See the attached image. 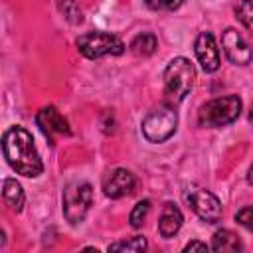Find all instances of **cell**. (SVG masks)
<instances>
[{
	"label": "cell",
	"mask_w": 253,
	"mask_h": 253,
	"mask_svg": "<svg viewBox=\"0 0 253 253\" xmlns=\"http://www.w3.org/2000/svg\"><path fill=\"white\" fill-rule=\"evenodd\" d=\"M2 152L12 170L26 178H36L43 172V162L38 154L32 134L22 126H10L2 136Z\"/></svg>",
	"instance_id": "obj_1"
},
{
	"label": "cell",
	"mask_w": 253,
	"mask_h": 253,
	"mask_svg": "<svg viewBox=\"0 0 253 253\" xmlns=\"http://www.w3.org/2000/svg\"><path fill=\"white\" fill-rule=\"evenodd\" d=\"M164 93L168 105H178L190 93L196 81L194 63L186 57H174L164 69Z\"/></svg>",
	"instance_id": "obj_2"
},
{
	"label": "cell",
	"mask_w": 253,
	"mask_h": 253,
	"mask_svg": "<svg viewBox=\"0 0 253 253\" xmlns=\"http://www.w3.org/2000/svg\"><path fill=\"white\" fill-rule=\"evenodd\" d=\"M241 107L243 103L237 95L215 97L200 107L198 123L200 126H206V128H217V126L231 125L241 115Z\"/></svg>",
	"instance_id": "obj_3"
},
{
	"label": "cell",
	"mask_w": 253,
	"mask_h": 253,
	"mask_svg": "<svg viewBox=\"0 0 253 253\" xmlns=\"http://www.w3.org/2000/svg\"><path fill=\"white\" fill-rule=\"evenodd\" d=\"M178 126V115L172 105H158L142 119V136L148 142L168 140Z\"/></svg>",
	"instance_id": "obj_4"
},
{
	"label": "cell",
	"mask_w": 253,
	"mask_h": 253,
	"mask_svg": "<svg viewBox=\"0 0 253 253\" xmlns=\"http://www.w3.org/2000/svg\"><path fill=\"white\" fill-rule=\"evenodd\" d=\"M79 53L87 59H99L105 55H121L125 51V43L121 38L109 32H87L75 42Z\"/></svg>",
	"instance_id": "obj_5"
},
{
	"label": "cell",
	"mask_w": 253,
	"mask_h": 253,
	"mask_svg": "<svg viewBox=\"0 0 253 253\" xmlns=\"http://www.w3.org/2000/svg\"><path fill=\"white\" fill-rule=\"evenodd\" d=\"M63 215L71 225H77L85 219L93 204V188L87 182H71L63 190Z\"/></svg>",
	"instance_id": "obj_6"
},
{
	"label": "cell",
	"mask_w": 253,
	"mask_h": 253,
	"mask_svg": "<svg viewBox=\"0 0 253 253\" xmlns=\"http://www.w3.org/2000/svg\"><path fill=\"white\" fill-rule=\"evenodd\" d=\"M188 206L192 208V211L206 223H217L221 219V202L206 188L202 186H188L186 194H184Z\"/></svg>",
	"instance_id": "obj_7"
},
{
	"label": "cell",
	"mask_w": 253,
	"mask_h": 253,
	"mask_svg": "<svg viewBox=\"0 0 253 253\" xmlns=\"http://www.w3.org/2000/svg\"><path fill=\"white\" fill-rule=\"evenodd\" d=\"M36 123L40 126V130L45 134L47 142L53 146L55 144V136H67L71 134V128H69V123L67 119L53 107V105H47V107H42L36 115Z\"/></svg>",
	"instance_id": "obj_8"
},
{
	"label": "cell",
	"mask_w": 253,
	"mask_h": 253,
	"mask_svg": "<svg viewBox=\"0 0 253 253\" xmlns=\"http://www.w3.org/2000/svg\"><path fill=\"white\" fill-rule=\"evenodd\" d=\"M221 47L227 59L235 65H249L253 59V49L243 40V36L235 28H227L221 34Z\"/></svg>",
	"instance_id": "obj_9"
},
{
	"label": "cell",
	"mask_w": 253,
	"mask_h": 253,
	"mask_svg": "<svg viewBox=\"0 0 253 253\" xmlns=\"http://www.w3.org/2000/svg\"><path fill=\"white\" fill-rule=\"evenodd\" d=\"M134 186H136V178H134V174L130 170H126V168H115L107 176V180L103 184V192H105L107 198L119 200V198H125L128 194H132L134 192Z\"/></svg>",
	"instance_id": "obj_10"
},
{
	"label": "cell",
	"mask_w": 253,
	"mask_h": 253,
	"mask_svg": "<svg viewBox=\"0 0 253 253\" xmlns=\"http://www.w3.org/2000/svg\"><path fill=\"white\" fill-rule=\"evenodd\" d=\"M196 57L206 73H213L219 69V49L215 45V40L211 32H202L194 43Z\"/></svg>",
	"instance_id": "obj_11"
},
{
	"label": "cell",
	"mask_w": 253,
	"mask_h": 253,
	"mask_svg": "<svg viewBox=\"0 0 253 253\" xmlns=\"http://www.w3.org/2000/svg\"><path fill=\"white\" fill-rule=\"evenodd\" d=\"M182 223H184V215L178 210V206L172 204V202H166L164 208H162L160 219H158V233L164 239H170V237H174L180 231Z\"/></svg>",
	"instance_id": "obj_12"
},
{
	"label": "cell",
	"mask_w": 253,
	"mask_h": 253,
	"mask_svg": "<svg viewBox=\"0 0 253 253\" xmlns=\"http://www.w3.org/2000/svg\"><path fill=\"white\" fill-rule=\"evenodd\" d=\"M2 198H4V202H6V206H8L10 210L22 211L26 198H24L22 186H20L14 178H4V182H2Z\"/></svg>",
	"instance_id": "obj_13"
},
{
	"label": "cell",
	"mask_w": 253,
	"mask_h": 253,
	"mask_svg": "<svg viewBox=\"0 0 253 253\" xmlns=\"http://www.w3.org/2000/svg\"><path fill=\"white\" fill-rule=\"evenodd\" d=\"M156 45H158V42H156V36L152 34V32H142V34H138V36H134L132 38V42H130V51L134 53V55H138V57H148V55H152L154 51H156Z\"/></svg>",
	"instance_id": "obj_14"
},
{
	"label": "cell",
	"mask_w": 253,
	"mask_h": 253,
	"mask_svg": "<svg viewBox=\"0 0 253 253\" xmlns=\"http://www.w3.org/2000/svg\"><path fill=\"white\" fill-rule=\"evenodd\" d=\"M211 249L213 251H241V241L233 231L219 229L211 237Z\"/></svg>",
	"instance_id": "obj_15"
},
{
	"label": "cell",
	"mask_w": 253,
	"mask_h": 253,
	"mask_svg": "<svg viewBox=\"0 0 253 253\" xmlns=\"http://www.w3.org/2000/svg\"><path fill=\"white\" fill-rule=\"evenodd\" d=\"M55 4H57V10L63 14V18L69 24L77 26V24L83 22V12H81V8L75 0H55Z\"/></svg>",
	"instance_id": "obj_16"
},
{
	"label": "cell",
	"mask_w": 253,
	"mask_h": 253,
	"mask_svg": "<svg viewBox=\"0 0 253 253\" xmlns=\"http://www.w3.org/2000/svg\"><path fill=\"white\" fill-rule=\"evenodd\" d=\"M148 247L146 239L136 235V237H128V239H121L109 245V251H144Z\"/></svg>",
	"instance_id": "obj_17"
},
{
	"label": "cell",
	"mask_w": 253,
	"mask_h": 253,
	"mask_svg": "<svg viewBox=\"0 0 253 253\" xmlns=\"http://www.w3.org/2000/svg\"><path fill=\"white\" fill-rule=\"evenodd\" d=\"M235 18L253 34V0H239L235 6Z\"/></svg>",
	"instance_id": "obj_18"
},
{
	"label": "cell",
	"mask_w": 253,
	"mask_h": 253,
	"mask_svg": "<svg viewBox=\"0 0 253 253\" xmlns=\"http://www.w3.org/2000/svg\"><path fill=\"white\" fill-rule=\"evenodd\" d=\"M150 206H152L150 200H140V202L132 208L128 221H130V225H132L134 229L142 227V223H144V219H146V215H148V211H150Z\"/></svg>",
	"instance_id": "obj_19"
},
{
	"label": "cell",
	"mask_w": 253,
	"mask_h": 253,
	"mask_svg": "<svg viewBox=\"0 0 253 253\" xmlns=\"http://www.w3.org/2000/svg\"><path fill=\"white\" fill-rule=\"evenodd\" d=\"M182 2L184 0H146L148 8L156 12H174L182 6Z\"/></svg>",
	"instance_id": "obj_20"
},
{
	"label": "cell",
	"mask_w": 253,
	"mask_h": 253,
	"mask_svg": "<svg viewBox=\"0 0 253 253\" xmlns=\"http://www.w3.org/2000/svg\"><path fill=\"white\" fill-rule=\"evenodd\" d=\"M235 221L241 223L245 229L253 231V206H247V208L239 210V211L235 213Z\"/></svg>",
	"instance_id": "obj_21"
},
{
	"label": "cell",
	"mask_w": 253,
	"mask_h": 253,
	"mask_svg": "<svg viewBox=\"0 0 253 253\" xmlns=\"http://www.w3.org/2000/svg\"><path fill=\"white\" fill-rule=\"evenodd\" d=\"M210 249V245H206V243H202V241H190L186 247H184V251L188 253V251H208Z\"/></svg>",
	"instance_id": "obj_22"
},
{
	"label": "cell",
	"mask_w": 253,
	"mask_h": 253,
	"mask_svg": "<svg viewBox=\"0 0 253 253\" xmlns=\"http://www.w3.org/2000/svg\"><path fill=\"white\" fill-rule=\"evenodd\" d=\"M247 182L253 186V166H251V168H249V172H247Z\"/></svg>",
	"instance_id": "obj_23"
},
{
	"label": "cell",
	"mask_w": 253,
	"mask_h": 253,
	"mask_svg": "<svg viewBox=\"0 0 253 253\" xmlns=\"http://www.w3.org/2000/svg\"><path fill=\"white\" fill-rule=\"evenodd\" d=\"M249 123L253 125V107H251V111H249Z\"/></svg>",
	"instance_id": "obj_24"
}]
</instances>
